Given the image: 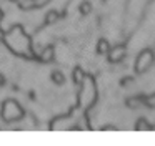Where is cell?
<instances>
[{
    "instance_id": "6da1fadb",
    "label": "cell",
    "mask_w": 155,
    "mask_h": 146,
    "mask_svg": "<svg viewBox=\"0 0 155 146\" xmlns=\"http://www.w3.org/2000/svg\"><path fill=\"white\" fill-rule=\"evenodd\" d=\"M2 40L10 48L12 53H15L18 56H25V58H35L34 48H32V40L24 32L22 25H14L7 33L2 35Z\"/></svg>"
},
{
    "instance_id": "7a4b0ae2",
    "label": "cell",
    "mask_w": 155,
    "mask_h": 146,
    "mask_svg": "<svg viewBox=\"0 0 155 146\" xmlns=\"http://www.w3.org/2000/svg\"><path fill=\"white\" fill-rule=\"evenodd\" d=\"M25 116L24 108L20 106V103L15 100H5L0 106V118L5 123H14V121H20Z\"/></svg>"
},
{
    "instance_id": "3957f363",
    "label": "cell",
    "mask_w": 155,
    "mask_h": 146,
    "mask_svg": "<svg viewBox=\"0 0 155 146\" xmlns=\"http://www.w3.org/2000/svg\"><path fill=\"white\" fill-rule=\"evenodd\" d=\"M153 62H155L153 52H152L150 48L142 50V52L138 53V56H137V60H135V63H134L135 73H137V75H142V73H145L152 65H153Z\"/></svg>"
},
{
    "instance_id": "277c9868",
    "label": "cell",
    "mask_w": 155,
    "mask_h": 146,
    "mask_svg": "<svg viewBox=\"0 0 155 146\" xmlns=\"http://www.w3.org/2000/svg\"><path fill=\"white\" fill-rule=\"evenodd\" d=\"M125 56H127V46L122 43V45H115L114 48L110 46V50L107 52V58L110 63H114V65H117V63H122L125 60Z\"/></svg>"
},
{
    "instance_id": "5b68a950",
    "label": "cell",
    "mask_w": 155,
    "mask_h": 146,
    "mask_svg": "<svg viewBox=\"0 0 155 146\" xmlns=\"http://www.w3.org/2000/svg\"><path fill=\"white\" fill-rule=\"evenodd\" d=\"M54 56H55V48L52 45H47L44 50L40 52V55L37 56L38 60H40L42 63H50L52 60H54Z\"/></svg>"
},
{
    "instance_id": "8992f818",
    "label": "cell",
    "mask_w": 155,
    "mask_h": 146,
    "mask_svg": "<svg viewBox=\"0 0 155 146\" xmlns=\"http://www.w3.org/2000/svg\"><path fill=\"white\" fill-rule=\"evenodd\" d=\"M145 96H134V98H128L127 100V106L132 110H137V108H142L145 106V101H143Z\"/></svg>"
},
{
    "instance_id": "52a82bcc",
    "label": "cell",
    "mask_w": 155,
    "mask_h": 146,
    "mask_svg": "<svg viewBox=\"0 0 155 146\" xmlns=\"http://www.w3.org/2000/svg\"><path fill=\"white\" fill-rule=\"evenodd\" d=\"M60 20V13L58 10H48L47 15H45V25H54Z\"/></svg>"
},
{
    "instance_id": "ba28073f",
    "label": "cell",
    "mask_w": 155,
    "mask_h": 146,
    "mask_svg": "<svg viewBox=\"0 0 155 146\" xmlns=\"http://www.w3.org/2000/svg\"><path fill=\"white\" fill-rule=\"evenodd\" d=\"M50 80H52V83H54V85L62 86L65 83V75L62 71H58V70H55V71L50 73Z\"/></svg>"
},
{
    "instance_id": "9c48e42d",
    "label": "cell",
    "mask_w": 155,
    "mask_h": 146,
    "mask_svg": "<svg viewBox=\"0 0 155 146\" xmlns=\"http://www.w3.org/2000/svg\"><path fill=\"white\" fill-rule=\"evenodd\" d=\"M110 50V43L107 42V38H100L97 42V53L98 55H107V52Z\"/></svg>"
},
{
    "instance_id": "30bf717a",
    "label": "cell",
    "mask_w": 155,
    "mask_h": 146,
    "mask_svg": "<svg viewBox=\"0 0 155 146\" xmlns=\"http://www.w3.org/2000/svg\"><path fill=\"white\" fill-rule=\"evenodd\" d=\"M135 129L137 131H143V129H152V125L147 121L145 118H138L137 123H135Z\"/></svg>"
},
{
    "instance_id": "8fae6325",
    "label": "cell",
    "mask_w": 155,
    "mask_h": 146,
    "mask_svg": "<svg viewBox=\"0 0 155 146\" xmlns=\"http://www.w3.org/2000/svg\"><path fill=\"white\" fill-rule=\"evenodd\" d=\"M18 8L27 12V10H34V0H18Z\"/></svg>"
},
{
    "instance_id": "7c38bea8",
    "label": "cell",
    "mask_w": 155,
    "mask_h": 146,
    "mask_svg": "<svg viewBox=\"0 0 155 146\" xmlns=\"http://www.w3.org/2000/svg\"><path fill=\"white\" fill-rule=\"evenodd\" d=\"M78 12H80V15H88V13L92 12V3L90 2H82L80 5H78Z\"/></svg>"
},
{
    "instance_id": "4fadbf2b",
    "label": "cell",
    "mask_w": 155,
    "mask_h": 146,
    "mask_svg": "<svg viewBox=\"0 0 155 146\" xmlns=\"http://www.w3.org/2000/svg\"><path fill=\"white\" fill-rule=\"evenodd\" d=\"M74 81L77 83V85H80V83L84 81V71H82L80 68H75V71H74Z\"/></svg>"
},
{
    "instance_id": "5bb4252c",
    "label": "cell",
    "mask_w": 155,
    "mask_h": 146,
    "mask_svg": "<svg viewBox=\"0 0 155 146\" xmlns=\"http://www.w3.org/2000/svg\"><path fill=\"white\" fill-rule=\"evenodd\" d=\"M143 101H145V106H148V108H155V93L145 96Z\"/></svg>"
},
{
    "instance_id": "9a60e30c",
    "label": "cell",
    "mask_w": 155,
    "mask_h": 146,
    "mask_svg": "<svg viewBox=\"0 0 155 146\" xmlns=\"http://www.w3.org/2000/svg\"><path fill=\"white\" fill-rule=\"evenodd\" d=\"M47 3H50V0H34V8H40V7H45Z\"/></svg>"
},
{
    "instance_id": "2e32d148",
    "label": "cell",
    "mask_w": 155,
    "mask_h": 146,
    "mask_svg": "<svg viewBox=\"0 0 155 146\" xmlns=\"http://www.w3.org/2000/svg\"><path fill=\"white\" fill-rule=\"evenodd\" d=\"M132 81H134V76H127V78H124V80L120 81V85H122V86H127L128 83H132Z\"/></svg>"
},
{
    "instance_id": "e0dca14e",
    "label": "cell",
    "mask_w": 155,
    "mask_h": 146,
    "mask_svg": "<svg viewBox=\"0 0 155 146\" xmlns=\"http://www.w3.org/2000/svg\"><path fill=\"white\" fill-rule=\"evenodd\" d=\"M5 85V76H4V73H0V86H4Z\"/></svg>"
},
{
    "instance_id": "ac0fdd59",
    "label": "cell",
    "mask_w": 155,
    "mask_h": 146,
    "mask_svg": "<svg viewBox=\"0 0 155 146\" xmlns=\"http://www.w3.org/2000/svg\"><path fill=\"white\" fill-rule=\"evenodd\" d=\"M2 17H4V13H2V10H0V20H2Z\"/></svg>"
},
{
    "instance_id": "d6986e66",
    "label": "cell",
    "mask_w": 155,
    "mask_h": 146,
    "mask_svg": "<svg viewBox=\"0 0 155 146\" xmlns=\"http://www.w3.org/2000/svg\"><path fill=\"white\" fill-rule=\"evenodd\" d=\"M8 2H18V0H8Z\"/></svg>"
}]
</instances>
